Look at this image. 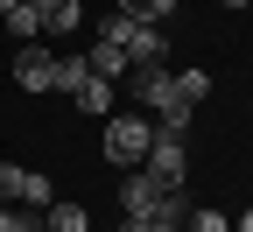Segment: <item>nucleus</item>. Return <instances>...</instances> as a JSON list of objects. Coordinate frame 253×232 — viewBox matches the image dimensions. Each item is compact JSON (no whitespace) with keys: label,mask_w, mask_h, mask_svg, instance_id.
<instances>
[{"label":"nucleus","mask_w":253,"mask_h":232,"mask_svg":"<svg viewBox=\"0 0 253 232\" xmlns=\"http://www.w3.org/2000/svg\"><path fill=\"white\" fill-rule=\"evenodd\" d=\"M126 98H134L141 113H155V127H176V134H190V120H197V106L176 92V71H169V63H155V71H126Z\"/></svg>","instance_id":"f257e3e1"},{"label":"nucleus","mask_w":253,"mask_h":232,"mask_svg":"<svg viewBox=\"0 0 253 232\" xmlns=\"http://www.w3.org/2000/svg\"><path fill=\"white\" fill-rule=\"evenodd\" d=\"M148 141H155V120H148V113H106L99 148H106V162H113V169H141Z\"/></svg>","instance_id":"f03ea898"},{"label":"nucleus","mask_w":253,"mask_h":232,"mask_svg":"<svg viewBox=\"0 0 253 232\" xmlns=\"http://www.w3.org/2000/svg\"><path fill=\"white\" fill-rule=\"evenodd\" d=\"M141 169L162 183V190H183V176H190V141L176 134V127H155V141H148V155H141Z\"/></svg>","instance_id":"7ed1b4c3"},{"label":"nucleus","mask_w":253,"mask_h":232,"mask_svg":"<svg viewBox=\"0 0 253 232\" xmlns=\"http://www.w3.org/2000/svg\"><path fill=\"white\" fill-rule=\"evenodd\" d=\"M120 49H126V63H134V71H155V63H169V36H162V21H134V14H126Z\"/></svg>","instance_id":"20e7f679"},{"label":"nucleus","mask_w":253,"mask_h":232,"mask_svg":"<svg viewBox=\"0 0 253 232\" xmlns=\"http://www.w3.org/2000/svg\"><path fill=\"white\" fill-rule=\"evenodd\" d=\"M49 78H56V56L42 43H14V85L21 92H49Z\"/></svg>","instance_id":"39448f33"},{"label":"nucleus","mask_w":253,"mask_h":232,"mask_svg":"<svg viewBox=\"0 0 253 232\" xmlns=\"http://www.w3.org/2000/svg\"><path fill=\"white\" fill-rule=\"evenodd\" d=\"M155 197H162V183H155L148 169H126V176H120V218H148Z\"/></svg>","instance_id":"423d86ee"},{"label":"nucleus","mask_w":253,"mask_h":232,"mask_svg":"<svg viewBox=\"0 0 253 232\" xmlns=\"http://www.w3.org/2000/svg\"><path fill=\"white\" fill-rule=\"evenodd\" d=\"M183 218H190V197L183 190H162L155 211H148V232H183Z\"/></svg>","instance_id":"0eeeda50"},{"label":"nucleus","mask_w":253,"mask_h":232,"mask_svg":"<svg viewBox=\"0 0 253 232\" xmlns=\"http://www.w3.org/2000/svg\"><path fill=\"white\" fill-rule=\"evenodd\" d=\"M78 28H84L78 0H42V36H78Z\"/></svg>","instance_id":"6e6552de"},{"label":"nucleus","mask_w":253,"mask_h":232,"mask_svg":"<svg viewBox=\"0 0 253 232\" xmlns=\"http://www.w3.org/2000/svg\"><path fill=\"white\" fill-rule=\"evenodd\" d=\"M84 63H91V71H99V78H113V85H120L126 71H134V63H126V49H120V43H106V36H99V43L84 49Z\"/></svg>","instance_id":"1a4fd4ad"},{"label":"nucleus","mask_w":253,"mask_h":232,"mask_svg":"<svg viewBox=\"0 0 253 232\" xmlns=\"http://www.w3.org/2000/svg\"><path fill=\"white\" fill-rule=\"evenodd\" d=\"M42 232H91V211L71 204V197H56V204L42 211Z\"/></svg>","instance_id":"9d476101"},{"label":"nucleus","mask_w":253,"mask_h":232,"mask_svg":"<svg viewBox=\"0 0 253 232\" xmlns=\"http://www.w3.org/2000/svg\"><path fill=\"white\" fill-rule=\"evenodd\" d=\"M71 106H78V113H113V78H99V71H91V78L71 92Z\"/></svg>","instance_id":"9b49d317"},{"label":"nucleus","mask_w":253,"mask_h":232,"mask_svg":"<svg viewBox=\"0 0 253 232\" xmlns=\"http://www.w3.org/2000/svg\"><path fill=\"white\" fill-rule=\"evenodd\" d=\"M7 36H14V43H36V36H42V0H21V7L7 14Z\"/></svg>","instance_id":"f8f14e48"},{"label":"nucleus","mask_w":253,"mask_h":232,"mask_svg":"<svg viewBox=\"0 0 253 232\" xmlns=\"http://www.w3.org/2000/svg\"><path fill=\"white\" fill-rule=\"evenodd\" d=\"M84 78H91V63H84V56H56V78H49V92H63V98H71Z\"/></svg>","instance_id":"ddd939ff"},{"label":"nucleus","mask_w":253,"mask_h":232,"mask_svg":"<svg viewBox=\"0 0 253 232\" xmlns=\"http://www.w3.org/2000/svg\"><path fill=\"white\" fill-rule=\"evenodd\" d=\"M21 204H28V211H49V204H56V190H49V169H28V176H21Z\"/></svg>","instance_id":"4468645a"},{"label":"nucleus","mask_w":253,"mask_h":232,"mask_svg":"<svg viewBox=\"0 0 253 232\" xmlns=\"http://www.w3.org/2000/svg\"><path fill=\"white\" fill-rule=\"evenodd\" d=\"M183 232H232V218L218 211V204H190V218H183Z\"/></svg>","instance_id":"2eb2a0df"},{"label":"nucleus","mask_w":253,"mask_h":232,"mask_svg":"<svg viewBox=\"0 0 253 232\" xmlns=\"http://www.w3.org/2000/svg\"><path fill=\"white\" fill-rule=\"evenodd\" d=\"M0 232H42V211H21V204H0Z\"/></svg>","instance_id":"dca6fc26"},{"label":"nucleus","mask_w":253,"mask_h":232,"mask_svg":"<svg viewBox=\"0 0 253 232\" xmlns=\"http://www.w3.org/2000/svg\"><path fill=\"white\" fill-rule=\"evenodd\" d=\"M120 7L134 14V21H169V14H176V0H120Z\"/></svg>","instance_id":"f3484780"},{"label":"nucleus","mask_w":253,"mask_h":232,"mask_svg":"<svg viewBox=\"0 0 253 232\" xmlns=\"http://www.w3.org/2000/svg\"><path fill=\"white\" fill-rule=\"evenodd\" d=\"M176 92L190 98V106H204V92H211V71H176Z\"/></svg>","instance_id":"a211bd4d"},{"label":"nucleus","mask_w":253,"mask_h":232,"mask_svg":"<svg viewBox=\"0 0 253 232\" xmlns=\"http://www.w3.org/2000/svg\"><path fill=\"white\" fill-rule=\"evenodd\" d=\"M21 176H28L21 162H0V204H14V197H21Z\"/></svg>","instance_id":"6ab92c4d"},{"label":"nucleus","mask_w":253,"mask_h":232,"mask_svg":"<svg viewBox=\"0 0 253 232\" xmlns=\"http://www.w3.org/2000/svg\"><path fill=\"white\" fill-rule=\"evenodd\" d=\"M120 232H148V218H120Z\"/></svg>","instance_id":"aec40b11"},{"label":"nucleus","mask_w":253,"mask_h":232,"mask_svg":"<svg viewBox=\"0 0 253 232\" xmlns=\"http://www.w3.org/2000/svg\"><path fill=\"white\" fill-rule=\"evenodd\" d=\"M232 225H239V232H253V204H246V211H239V218H232Z\"/></svg>","instance_id":"412c9836"},{"label":"nucleus","mask_w":253,"mask_h":232,"mask_svg":"<svg viewBox=\"0 0 253 232\" xmlns=\"http://www.w3.org/2000/svg\"><path fill=\"white\" fill-rule=\"evenodd\" d=\"M14 7H21V0H0V21H7V14H14Z\"/></svg>","instance_id":"4be33fe9"},{"label":"nucleus","mask_w":253,"mask_h":232,"mask_svg":"<svg viewBox=\"0 0 253 232\" xmlns=\"http://www.w3.org/2000/svg\"><path fill=\"white\" fill-rule=\"evenodd\" d=\"M218 7H246V0H218Z\"/></svg>","instance_id":"5701e85b"},{"label":"nucleus","mask_w":253,"mask_h":232,"mask_svg":"<svg viewBox=\"0 0 253 232\" xmlns=\"http://www.w3.org/2000/svg\"><path fill=\"white\" fill-rule=\"evenodd\" d=\"M232 232H239V225H232Z\"/></svg>","instance_id":"b1692460"}]
</instances>
